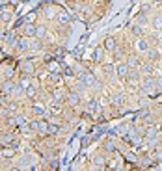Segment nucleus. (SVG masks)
<instances>
[{
  "label": "nucleus",
  "instance_id": "nucleus-1",
  "mask_svg": "<svg viewBox=\"0 0 162 171\" xmlns=\"http://www.w3.org/2000/svg\"><path fill=\"white\" fill-rule=\"evenodd\" d=\"M32 128H34V130H37L41 136H47L48 134V123H45V121H34L32 123Z\"/></svg>",
  "mask_w": 162,
  "mask_h": 171
},
{
  "label": "nucleus",
  "instance_id": "nucleus-2",
  "mask_svg": "<svg viewBox=\"0 0 162 171\" xmlns=\"http://www.w3.org/2000/svg\"><path fill=\"white\" fill-rule=\"evenodd\" d=\"M129 141H130V145H134V147H140V145L144 143L142 136H138V134H132V136H129Z\"/></svg>",
  "mask_w": 162,
  "mask_h": 171
},
{
  "label": "nucleus",
  "instance_id": "nucleus-3",
  "mask_svg": "<svg viewBox=\"0 0 162 171\" xmlns=\"http://www.w3.org/2000/svg\"><path fill=\"white\" fill-rule=\"evenodd\" d=\"M145 140L155 143V141H157V130H155V128H149V130L145 132Z\"/></svg>",
  "mask_w": 162,
  "mask_h": 171
},
{
  "label": "nucleus",
  "instance_id": "nucleus-4",
  "mask_svg": "<svg viewBox=\"0 0 162 171\" xmlns=\"http://www.w3.org/2000/svg\"><path fill=\"white\" fill-rule=\"evenodd\" d=\"M104 49L114 50V49H116V39H114V37H106V39H104Z\"/></svg>",
  "mask_w": 162,
  "mask_h": 171
},
{
  "label": "nucleus",
  "instance_id": "nucleus-5",
  "mask_svg": "<svg viewBox=\"0 0 162 171\" xmlns=\"http://www.w3.org/2000/svg\"><path fill=\"white\" fill-rule=\"evenodd\" d=\"M82 82L86 86H91V84H95V80H93V74H89V73H84L82 74Z\"/></svg>",
  "mask_w": 162,
  "mask_h": 171
},
{
  "label": "nucleus",
  "instance_id": "nucleus-6",
  "mask_svg": "<svg viewBox=\"0 0 162 171\" xmlns=\"http://www.w3.org/2000/svg\"><path fill=\"white\" fill-rule=\"evenodd\" d=\"M117 74L119 76H127V74H129V67H127L125 63H119L117 65Z\"/></svg>",
  "mask_w": 162,
  "mask_h": 171
},
{
  "label": "nucleus",
  "instance_id": "nucleus-7",
  "mask_svg": "<svg viewBox=\"0 0 162 171\" xmlns=\"http://www.w3.org/2000/svg\"><path fill=\"white\" fill-rule=\"evenodd\" d=\"M11 90H13V82H6V84L2 86V93H4V95H8Z\"/></svg>",
  "mask_w": 162,
  "mask_h": 171
},
{
  "label": "nucleus",
  "instance_id": "nucleus-8",
  "mask_svg": "<svg viewBox=\"0 0 162 171\" xmlns=\"http://www.w3.org/2000/svg\"><path fill=\"white\" fill-rule=\"evenodd\" d=\"M58 130H60V127H58V125H54V123H51V125H48V136L58 134Z\"/></svg>",
  "mask_w": 162,
  "mask_h": 171
},
{
  "label": "nucleus",
  "instance_id": "nucleus-9",
  "mask_svg": "<svg viewBox=\"0 0 162 171\" xmlns=\"http://www.w3.org/2000/svg\"><path fill=\"white\" fill-rule=\"evenodd\" d=\"M153 26H155V30H162V17H155Z\"/></svg>",
  "mask_w": 162,
  "mask_h": 171
},
{
  "label": "nucleus",
  "instance_id": "nucleus-10",
  "mask_svg": "<svg viewBox=\"0 0 162 171\" xmlns=\"http://www.w3.org/2000/svg\"><path fill=\"white\" fill-rule=\"evenodd\" d=\"M69 102H71V104H78V95L76 93H69Z\"/></svg>",
  "mask_w": 162,
  "mask_h": 171
},
{
  "label": "nucleus",
  "instance_id": "nucleus-11",
  "mask_svg": "<svg viewBox=\"0 0 162 171\" xmlns=\"http://www.w3.org/2000/svg\"><path fill=\"white\" fill-rule=\"evenodd\" d=\"M123 102V99H121V95H114V97H112V104L114 106H119Z\"/></svg>",
  "mask_w": 162,
  "mask_h": 171
},
{
  "label": "nucleus",
  "instance_id": "nucleus-12",
  "mask_svg": "<svg viewBox=\"0 0 162 171\" xmlns=\"http://www.w3.org/2000/svg\"><path fill=\"white\" fill-rule=\"evenodd\" d=\"M13 154H15V151H13V149H4V151H2V156H4V158H11Z\"/></svg>",
  "mask_w": 162,
  "mask_h": 171
},
{
  "label": "nucleus",
  "instance_id": "nucleus-13",
  "mask_svg": "<svg viewBox=\"0 0 162 171\" xmlns=\"http://www.w3.org/2000/svg\"><path fill=\"white\" fill-rule=\"evenodd\" d=\"M136 47H138V50H147V43H145V41H142V39L136 43Z\"/></svg>",
  "mask_w": 162,
  "mask_h": 171
},
{
  "label": "nucleus",
  "instance_id": "nucleus-14",
  "mask_svg": "<svg viewBox=\"0 0 162 171\" xmlns=\"http://www.w3.org/2000/svg\"><path fill=\"white\" fill-rule=\"evenodd\" d=\"M93 164H95V166H104V158H103V156H95Z\"/></svg>",
  "mask_w": 162,
  "mask_h": 171
},
{
  "label": "nucleus",
  "instance_id": "nucleus-15",
  "mask_svg": "<svg viewBox=\"0 0 162 171\" xmlns=\"http://www.w3.org/2000/svg\"><path fill=\"white\" fill-rule=\"evenodd\" d=\"M19 49H23V50L28 49V41H26V39H21V41H19Z\"/></svg>",
  "mask_w": 162,
  "mask_h": 171
},
{
  "label": "nucleus",
  "instance_id": "nucleus-16",
  "mask_svg": "<svg viewBox=\"0 0 162 171\" xmlns=\"http://www.w3.org/2000/svg\"><path fill=\"white\" fill-rule=\"evenodd\" d=\"M48 69H51V71H56V69H58V71H60V63H56V61H51Z\"/></svg>",
  "mask_w": 162,
  "mask_h": 171
},
{
  "label": "nucleus",
  "instance_id": "nucleus-17",
  "mask_svg": "<svg viewBox=\"0 0 162 171\" xmlns=\"http://www.w3.org/2000/svg\"><path fill=\"white\" fill-rule=\"evenodd\" d=\"M34 32H36L34 26H26V36H34Z\"/></svg>",
  "mask_w": 162,
  "mask_h": 171
},
{
  "label": "nucleus",
  "instance_id": "nucleus-18",
  "mask_svg": "<svg viewBox=\"0 0 162 171\" xmlns=\"http://www.w3.org/2000/svg\"><path fill=\"white\" fill-rule=\"evenodd\" d=\"M104 149H106V151H114V145H112L110 141H106V143H104Z\"/></svg>",
  "mask_w": 162,
  "mask_h": 171
},
{
  "label": "nucleus",
  "instance_id": "nucleus-19",
  "mask_svg": "<svg viewBox=\"0 0 162 171\" xmlns=\"http://www.w3.org/2000/svg\"><path fill=\"white\" fill-rule=\"evenodd\" d=\"M157 56H158V54H157V50H151V52H149V58H151V60H155Z\"/></svg>",
  "mask_w": 162,
  "mask_h": 171
},
{
  "label": "nucleus",
  "instance_id": "nucleus-20",
  "mask_svg": "<svg viewBox=\"0 0 162 171\" xmlns=\"http://www.w3.org/2000/svg\"><path fill=\"white\" fill-rule=\"evenodd\" d=\"M129 65L130 67H136L138 65V60H129Z\"/></svg>",
  "mask_w": 162,
  "mask_h": 171
},
{
  "label": "nucleus",
  "instance_id": "nucleus-21",
  "mask_svg": "<svg viewBox=\"0 0 162 171\" xmlns=\"http://www.w3.org/2000/svg\"><path fill=\"white\" fill-rule=\"evenodd\" d=\"M104 69H106V73H112V71H114V67H112V65H104Z\"/></svg>",
  "mask_w": 162,
  "mask_h": 171
},
{
  "label": "nucleus",
  "instance_id": "nucleus-22",
  "mask_svg": "<svg viewBox=\"0 0 162 171\" xmlns=\"http://www.w3.org/2000/svg\"><path fill=\"white\" fill-rule=\"evenodd\" d=\"M4 2H6V0H0V6H2V4H4Z\"/></svg>",
  "mask_w": 162,
  "mask_h": 171
},
{
  "label": "nucleus",
  "instance_id": "nucleus-23",
  "mask_svg": "<svg viewBox=\"0 0 162 171\" xmlns=\"http://www.w3.org/2000/svg\"><path fill=\"white\" fill-rule=\"evenodd\" d=\"M160 115H162V108H160Z\"/></svg>",
  "mask_w": 162,
  "mask_h": 171
}]
</instances>
